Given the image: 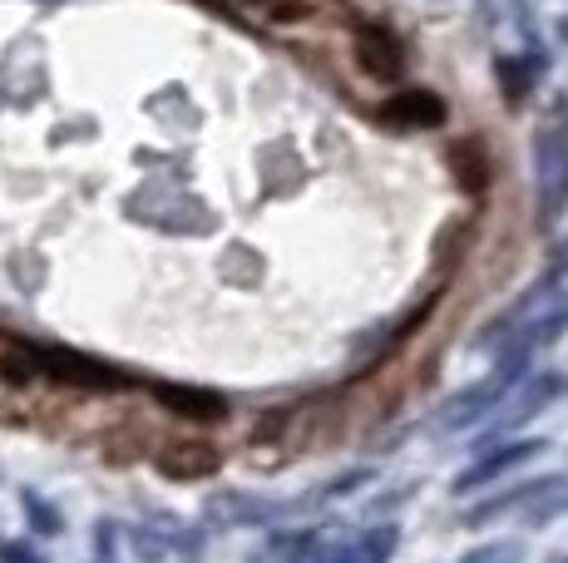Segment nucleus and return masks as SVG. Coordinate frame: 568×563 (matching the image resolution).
<instances>
[{"label": "nucleus", "instance_id": "1", "mask_svg": "<svg viewBox=\"0 0 568 563\" xmlns=\"http://www.w3.org/2000/svg\"><path fill=\"white\" fill-rule=\"evenodd\" d=\"M381 119L396 129H435L445 119V104L435 100L430 90H410V94H396V100L381 110Z\"/></svg>", "mask_w": 568, "mask_h": 563}, {"label": "nucleus", "instance_id": "2", "mask_svg": "<svg viewBox=\"0 0 568 563\" xmlns=\"http://www.w3.org/2000/svg\"><path fill=\"white\" fill-rule=\"evenodd\" d=\"M159 470L169 480H207L217 470V450L213 446H169L159 454Z\"/></svg>", "mask_w": 568, "mask_h": 563}, {"label": "nucleus", "instance_id": "3", "mask_svg": "<svg viewBox=\"0 0 568 563\" xmlns=\"http://www.w3.org/2000/svg\"><path fill=\"white\" fill-rule=\"evenodd\" d=\"M356 60L366 64V74H386V80L400 70V50L386 30H362L356 35Z\"/></svg>", "mask_w": 568, "mask_h": 563}, {"label": "nucleus", "instance_id": "4", "mask_svg": "<svg viewBox=\"0 0 568 563\" xmlns=\"http://www.w3.org/2000/svg\"><path fill=\"white\" fill-rule=\"evenodd\" d=\"M163 406L183 410V416H193L199 426H213V420H223V400L217 396H203V391H173V386H163L159 391Z\"/></svg>", "mask_w": 568, "mask_h": 563}, {"label": "nucleus", "instance_id": "5", "mask_svg": "<svg viewBox=\"0 0 568 563\" xmlns=\"http://www.w3.org/2000/svg\"><path fill=\"white\" fill-rule=\"evenodd\" d=\"M450 164H455V173H460V183L469 193H479L489 183V164H485V149H479V144H460L450 154Z\"/></svg>", "mask_w": 568, "mask_h": 563}, {"label": "nucleus", "instance_id": "6", "mask_svg": "<svg viewBox=\"0 0 568 563\" xmlns=\"http://www.w3.org/2000/svg\"><path fill=\"white\" fill-rule=\"evenodd\" d=\"M243 6L262 10L272 20H307L312 16V0H243Z\"/></svg>", "mask_w": 568, "mask_h": 563}]
</instances>
